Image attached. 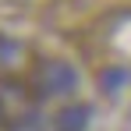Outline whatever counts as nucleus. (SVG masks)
<instances>
[{
	"label": "nucleus",
	"mask_w": 131,
	"mask_h": 131,
	"mask_svg": "<svg viewBox=\"0 0 131 131\" xmlns=\"http://www.w3.org/2000/svg\"><path fill=\"white\" fill-rule=\"evenodd\" d=\"M43 82L50 92H74L78 89V71L67 60H46L43 64Z\"/></svg>",
	"instance_id": "nucleus-1"
},
{
	"label": "nucleus",
	"mask_w": 131,
	"mask_h": 131,
	"mask_svg": "<svg viewBox=\"0 0 131 131\" xmlns=\"http://www.w3.org/2000/svg\"><path fill=\"white\" fill-rule=\"evenodd\" d=\"M85 121H89V106H67L64 113H60V128L64 131H82L85 128Z\"/></svg>",
	"instance_id": "nucleus-2"
},
{
	"label": "nucleus",
	"mask_w": 131,
	"mask_h": 131,
	"mask_svg": "<svg viewBox=\"0 0 131 131\" xmlns=\"http://www.w3.org/2000/svg\"><path fill=\"white\" fill-rule=\"evenodd\" d=\"M21 57H25V46L18 43V39L0 36V64H4V67H11V64H18Z\"/></svg>",
	"instance_id": "nucleus-3"
},
{
	"label": "nucleus",
	"mask_w": 131,
	"mask_h": 131,
	"mask_svg": "<svg viewBox=\"0 0 131 131\" xmlns=\"http://www.w3.org/2000/svg\"><path fill=\"white\" fill-rule=\"evenodd\" d=\"M124 78H128V71H121V67H106V71H103V89L113 92V89L124 85Z\"/></svg>",
	"instance_id": "nucleus-4"
}]
</instances>
